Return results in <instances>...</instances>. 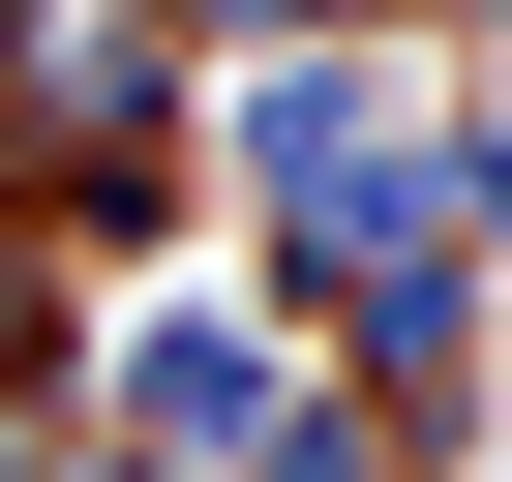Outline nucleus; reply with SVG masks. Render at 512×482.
<instances>
[{"label": "nucleus", "instance_id": "f257e3e1", "mask_svg": "<svg viewBox=\"0 0 512 482\" xmlns=\"http://www.w3.org/2000/svg\"><path fill=\"white\" fill-rule=\"evenodd\" d=\"M121 392H151V422H241V392H272V332H241V302H151V332H121Z\"/></svg>", "mask_w": 512, "mask_h": 482}]
</instances>
